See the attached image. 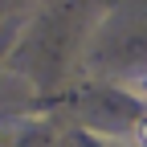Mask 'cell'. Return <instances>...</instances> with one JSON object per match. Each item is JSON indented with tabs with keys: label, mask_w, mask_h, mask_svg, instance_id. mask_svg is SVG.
Listing matches in <instances>:
<instances>
[{
	"label": "cell",
	"mask_w": 147,
	"mask_h": 147,
	"mask_svg": "<svg viewBox=\"0 0 147 147\" xmlns=\"http://www.w3.org/2000/svg\"><path fill=\"white\" fill-rule=\"evenodd\" d=\"M135 147H147V119L135 127Z\"/></svg>",
	"instance_id": "1"
}]
</instances>
